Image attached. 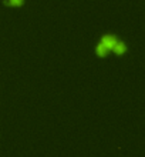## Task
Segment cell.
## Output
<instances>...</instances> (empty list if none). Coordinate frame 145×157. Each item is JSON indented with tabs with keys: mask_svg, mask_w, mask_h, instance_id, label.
<instances>
[{
	"mask_svg": "<svg viewBox=\"0 0 145 157\" xmlns=\"http://www.w3.org/2000/svg\"><path fill=\"white\" fill-rule=\"evenodd\" d=\"M23 2H24V0H7L6 4H9V6H21Z\"/></svg>",
	"mask_w": 145,
	"mask_h": 157,
	"instance_id": "7a4b0ae2",
	"label": "cell"
},
{
	"mask_svg": "<svg viewBox=\"0 0 145 157\" xmlns=\"http://www.w3.org/2000/svg\"><path fill=\"white\" fill-rule=\"evenodd\" d=\"M110 50L115 52L117 54H124L125 50H127V47H125L124 43L117 41L112 36L103 37L101 41H100V44L97 46V54H98V56H105L107 52H110Z\"/></svg>",
	"mask_w": 145,
	"mask_h": 157,
	"instance_id": "6da1fadb",
	"label": "cell"
}]
</instances>
